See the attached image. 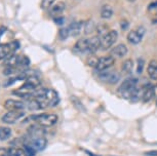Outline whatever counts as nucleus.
Segmentation results:
<instances>
[{"instance_id": "nucleus-18", "label": "nucleus", "mask_w": 157, "mask_h": 156, "mask_svg": "<svg viewBox=\"0 0 157 156\" xmlns=\"http://www.w3.org/2000/svg\"><path fill=\"white\" fill-rule=\"evenodd\" d=\"M64 10H65V3L62 1H59L57 3H55L54 5H52V7H50V10H49V13L56 17L60 16L64 11Z\"/></svg>"}, {"instance_id": "nucleus-5", "label": "nucleus", "mask_w": 157, "mask_h": 156, "mask_svg": "<svg viewBox=\"0 0 157 156\" xmlns=\"http://www.w3.org/2000/svg\"><path fill=\"white\" fill-rule=\"evenodd\" d=\"M99 77L102 81L107 82V83L110 84H115L119 81L120 79V75L119 73L115 70H104V71H101L99 74Z\"/></svg>"}, {"instance_id": "nucleus-36", "label": "nucleus", "mask_w": 157, "mask_h": 156, "mask_svg": "<svg viewBox=\"0 0 157 156\" xmlns=\"http://www.w3.org/2000/svg\"><path fill=\"white\" fill-rule=\"evenodd\" d=\"M155 7H157V0L156 1H154V2H152L150 5H149V8L151 10V8H155Z\"/></svg>"}, {"instance_id": "nucleus-2", "label": "nucleus", "mask_w": 157, "mask_h": 156, "mask_svg": "<svg viewBox=\"0 0 157 156\" xmlns=\"http://www.w3.org/2000/svg\"><path fill=\"white\" fill-rule=\"evenodd\" d=\"M31 119L35 120L38 124L43 127H50L58 122L59 117L57 114H38V115H32Z\"/></svg>"}, {"instance_id": "nucleus-20", "label": "nucleus", "mask_w": 157, "mask_h": 156, "mask_svg": "<svg viewBox=\"0 0 157 156\" xmlns=\"http://www.w3.org/2000/svg\"><path fill=\"white\" fill-rule=\"evenodd\" d=\"M8 156H29L25 148H20V147L13 146L8 149Z\"/></svg>"}, {"instance_id": "nucleus-24", "label": "nucleus", "mask_w": 157, "mask_h": 156, "mask_svg": "<svg viewBox=\"0 0 157 156\" xmlns=\"http://www.w3.org/2000/svg\"><path fill=\"white\" fill-rule=\"evenodd\" d=\"M113 8H112L110 5H104L102 7V10H101V17L103 19H110V17L113 16Z\"/></svg>"}, {"instance_id": "nucleus-7", "label": "nucleus", "mask_w": 157, "mask_h": 156, "mask_svg": "<svg viewBox=\"0 0 157 156\" xmlns=\"http://www.w3.org/2000/svg\"><path fill=\"white\" fill-rule=\"evenodd\" d=\"M17 48H19V42H17V41L6 44H0V60L8 58Z\"/></svg>"}, {"instance_id": "nucleus-38", "label": "nucleus", "mask_w": 157, "mask_h": 156, "mask_svg": "<svg viewBox=\"0 0 157 156\" xmlns=\"http://www.w3.org/2000/svg\"><path fill=\"white\" fill-rule=\"evenodd\" d=\"M127 1H129V2H135L136 0H127Z\"/></svg>"}, {"instance_id": "nucleus-13", "label": "nucleus", "mask_w": 157, "mask_h": 156, "mask_svg": "<svg viewBox=\"0 0 157 156\" xmlns=\"http://www.w3.org/2000/svg\"><path fill=\"white\" fill-rule=\"evenodd\" d=\"M127 48L124 44H118V45H116L115 48H112L111 51V55L113 58H123L124 55H126L127 54Z\"/></svg>"}, {"instance_id": "nucleus-12", "label": "nucleus", "mask_w": 157, "mask_h": 156, "mask_svg": "<svg viewBox=\"0 0 157 156\" xmlns=\"http://www.w3.org/2000/svg\"><path fill=\"white\" fill-rule=\"evenodd\" d=\"M99 48H101V38L99 36L88 39V54L94 55Z\"/></svg>"}, {"instance_id": "nucleus-27", "label": "nucleus", "mask_w": 157, "mask_h": 156, "mask_svg": "<svg viewBox=\"0 0 157 156\" xmlns=\"http://www.w3.org/2000/svg\"><path fill=\"white\" fill-rule=\"evenodd\" d=\"M59 35H60V38H61L62 40L67 39V37L70 36L68 28H62V29H60V31H59Z\"/></svg>"}, {"instance_id": "nucleus-25", "label": "nucleus", "mask_w": 157, "mask_h": 156, "mask_svg": "<svg viewBox=\"0 0 157 156\" xmlns=\"http://www.w3.org/2000/svg\"><path fill=\"white\" fill-rule=\"evenodd\" d=\"M132 69H134V62L132 60H126L123 62L122 64V70L124 73H126V74H129V73H132Z\"/></svg>"}, {"instance_id": "nucleus-32", "label": "nucleus", "mask_w": 157, "mask_h": 156, "mask_svg": "<svg viewBox=\"0 0 157 156\" xmlns=\"http://www.w3.org/2000/svg\"><path fill=\"white\" fill-rule=\"evenodd\" d=\"M55 23L58 25H62L64 24V17H55Z\"/></svg>"}, {"instance_id": "nucleus-39", "label": "nucleus", "mask_w": 157, "mask_h": 156, "mask_svg": "<svg viewBox=\"0 0 157 156\" xmlns=\"http://www.w3.org/2000/svg\"><path fill=\"white\" fill-rule=\"evenodd\" d=\"M156 103H157V102H156Z\"/></svg>"}, {"instance_id": "nucleus-33", "label": "nucleus", "mask_w": 157, "mask_h": 156, "mask_svg": "<svg viewBox=\"0 0 157 156\" xmlns=\"http://www.w3.org/2000/svg\"><path fill=\"white\" fill-rule=\"evenodd\" d=\"M0 156H8V149L0 148Z\"/></svg>"}, {"instance_id": "nucleus-8", "label": "nucleus", "mask_w": 157, "mask_h": 156, "mask_svg": "<svg viewBox=\"0 0 157 156\" xmlns=\"http://www.w3.org/2000/svg\"><path fill=\"white\" fill-rule=\"evenodd\" d=\"M25 116V112L22 110L19 111H8L7 113H5L3 116H2V122L6 123V124H13L16 123L17 120H20L22 117Z\"/></svg>"}, {"instance_id": "nucleus-35", "label": "nucleus", "mask_w": 157, "mask_h": 156, "mask_svg": "<svg viewBox=\"0 0 157 156\" xmlns=\"http://www.w3.org/2000/svg\"><path fill=\"white\" fill-rule=\"evenodd\" d=\"M147 156H157V151H149L146 153Z\"/></svg>"}, {"instance_id": "nucleus-23", "label": "nucleus", "mask_w": 157, "mask_h": 156, "mask_svg": "<svg viewBox=\"0 0 157 156\" xmlns=\"http://www.w3.org/2000/svg\"><path fill=\"white\" fill-rule=\"evenodd\" d=\"M11 136V129L7 126H0V141H6Z\"/></svg>"}, {"instance_id": "nucleus-17", "label": "nucleus", "mask_w": 157, "mask_h": 156, "mask_svg": "<svg viewBox=\"0 0 157 156\" xmlns=\"http://www.w3.org/2000/svg\"><path fill=\"white\" fill-rule=\"evenodd\" d=\"M81 29H82V22H74L68 27L69 35L72 37H77L80 34Z\"/></svg>"}, {"instance_id": "nucleus-31", "label": "nucleus", "mask_w": 157, "mask_h": 156, "mask_svg": "<svg viewBox=\"0 0 157 156\" xmlns=\"http://www.w3.org/2000/svg\"><path fill=\"white\" fill-rule=\"evenodd\" d=\"M120 27L122 28V30H126V29H128L129 27V23L127 22L126 20H122L120 22Z\"/></svg>"}, {"instance_id": "nucleus-6", "label": "nucleus", "mask_w": 157, "mask_h": 156, "mask_svg": "<svg viewBox=\"0 0 157 156\" xmlns=\"http://www.w3.org/2000/svg\"><path fill=\"white\" fill-rule=\"evenodd\" d=\"M145 34H146V29L143 26H140L136 30H132L129 32L127 35V40L132 44H139L143 39Z\"/></svg>"}, {"instance_id": "nucleus-9", "label": "nucleus", "mask_w": 157, "mask_h": 156, "mask_svg": "<svg viewBox=\"0 0 157 156\" xmlns=\"http://www.w3.org/2000/svg\"><path fill=\"white\" fill-rule=\"evenodd\" d=\"M114 64V58L112 55H105V57L99 58V62L96 67L98 71H104V70H107L110 68L111 66H113Z\"/></svg>"}, {"instance_id": "nucleus-28", "label": "nucleus", "mask_w": 157, "mask_h": 156, "mask_svg": "<svg viewBox=\"0 0 157 156\" xmlns=\"http://www.w3.org/2000/svg\"><path fill=\"white\" fill-rule=\"evenodd\" d=\"M98 62H99V59L96 58V57H94L93 55H91V57H90V58L87 59V64H88V66L94 67V68H96V67H97Z\"/></svg>"}, {"instance_id": "nucleus-22", "label": "nucleus", "mask_w": 157, "mask_h": 156, "mask_svg": "<svg viewBox=\"0 0 157 156\" xmlns=\"http://www.w3.org/2000/svg\"><path fill=\"white\" fill-rule=\"evenodd\" d=\"M143 93H144V87H136L135 90L132 93V96H130L129 100L132 103L140 101V100H142V97H143Z\"/></svg>"}, {"instance_id": "nucleus-14", "label": "nucleus", "mask_w": 157, "mask_h": 156, "mask_svg": "<svg viewBox=\"0 0 157 156\" xmlns=\"http://www.w3.org/2000/svg\"><path fill=\"white\" fill-rule=\"evenodd\" d=\"M46 99L49 103V107H55L59 104L60 102V98L57 92H55L54 89H48L46 93Z\"/></svg>"}, {"instance_id": "nucleus-37", "label": "nucleus", "mask_w": 157, "mask_h": 156, "mask_svg": "<svg viewBox=\"0 0 157 156\" xmlns=\"http://www.w3.org/2000/svg\"><path fill=\"white\" fill-rule=\"evenodd\" d=\"M85 152H86V154H88V155H90V156H99V155H94V154H93V153H91L90 151H87V150H86V151H85Z\"/></svg>"}, {"instance_id": "nucleus-11", "label": "nucleus", "mask_w": 157, "mask_h": 156, "mask_svg": "<svg viewBox=\"0 0 157 156\" xmlns=\"http://www.w3.org/2000/svg\"><path fill=\"white\" fill-rule=\"evenodd\" d=\"M73 51L77 52V54H84L87 52L88 54V39L87 38H81L79 39L74 45Z\"/></svg>"}, {"instance_id": "nucleus-34", "label": "nucleus", "mask_w": 157, "mask_h": 156, "mask_svg": "<svg viewBox=\"0 0 157 156\" xmlns=\"http://www.w3.org/2000/svg\"><path fill=\"white\" fill-rule=\"evenodd\" d=\"M5 31H6V28L3 27V26H1L0 27V38H1V36L5 33Z\"/></svg>"}, {"instance_id": "nucleus-26", "label": "nucleus", "mask_w": 157, "mask_h": 156, "mask_svg": "<svg viewBox=\"0 0 157 156\" xmlns=\"http://www.w3.org/2000/svg\"><path fill=\"white\" fill-rule=\"evenodd\" d=\"M94 30H96V25H94L93 20H88L86 23H85L84 26V33L86 35H90L91 33H94Z\"/></svg>"}, {"instance_id": "nucleus-4", "label": "nucleus", "mask_w": 157, "mask_h": 156, "mask_svg": "<svg viewBox=\"0 0 157 156\" xmlns=\"http://www.w3.org/2000/svg\"><path fill=\"white\" fill-rule=\"evenodd\" d=\"M117 37H118V34L115 30L109 31L104 35V36L100 37L101 38V49H103V51L109 49L115 42H116Z\"/></svg>"}, {"instance_id": "nucleus-29", "label": "nucleus", "mask_w": 157, "mask_h": 156, "mask_svg": "<svg viewBox=\"0 0 157 156\" xmlns=\"http://www.w3.org/2000/svg\"><path fill=\"white\" fill-rule=\"evenodd\" d=\"M144 61H143V59H139L138 62H137V72H138V74H141L142 72H143V70H144Z\"/></svg>"}, {"instance_id": "nucleus-16", "label": "nucleus", "mask_w": 157, "mask_h": 156, "mask_svg": "<svg viewBox=\"0 0 157 156\" xmlns=\"http://www.w3.org/2000/svg\"><path fill=\"white\" fill-rule=\"evenodd\" d=\"M28 136L31 137H44V129L43 126L39 125H31L28 128Z\"/></svg>"}, {"instance_id": "nucleus-19", "label": "nucleus", "mask_w": 157, "mask_h": 156, "mask_svg": "<svg viewBox=\"0 0 157 156\" xmlns=\"http://www.w3.org/2000/svg\"><path fill=\"white\" fill-rule=\"evenodd\" d=\"M147 73L149 75V77L153 80H157V62L156 61H151L147 68Z\"/></svg>"}, {"instance_id": "nucleus-30", "label": "nucleus", "mask_w": 157, "mask_h": 156, "mask_svg": "<svg viewBox=\"0 0 157 156\" xmlns=\"http://www.w3.org/2000/svg\"><path fill=\"white\" fill-rule=\"evenodd\" d=\"M55 0H42V3H41V6L44 10H46V8H50L52 7V5L54 4Z\"/></svg>"}, {"instance_id": "nucleus-10", "label": "nucleus", "mask_w": 157, "mask_h": 156, "mask_svg": "<svg viewBox=\"0 0 157 156\" xmlns=\"http://www.w3.org/2000/svg\"><path fill=\"white\" fill-rule=\"evenodd\" d=\"M3 106H4V108L8 111H19V110H23L26 105L21 101L8 99L4 102Z\"/></svg>"}, {"instance_id": "nucleus-1", "label": "nucleus", "mask_w": 157, "mask_h": 156, "mask_svg": "<svg viewBox=\"0 0 157 156\" xmlns=\"http://www.w3.org/2000/svg\"><path fill=\"white\" fill-rule=\"evenodd\" d=\"M137 84H138V78L135 77L126 78L121 83L120 87L118 88V92H119L120 96L123 97L124 99H129L132 92L135 90V88L137 87Z\"/></svg>"}, {"instance_id": "nucleus-3", "label": "nucleus", "mask_w": 157, "mask_h": 156, "mask_svg": "<svg viewBox=\"0 0 157 156\" xmlns=\"http://www.w3.org/2000/svg\"><path fill=\"white\" fill-rule=\"evenodd\" d=\"M24 144H25L24 146L29 147V148L33 150L34 152H39V151H42V150L46 147L47 141L44 137L28 136L27 141H26Z\"/></svg>"}, {"instance_id": "nucleus-15", "label": "nucleus", "mask_w": 157, "mask_h": 156, "mask_svg": "<svg viewBox=\"0 0 157 156\" xmlns=\"http://www.w3.org/2000/svg\"><path fill=\"white\" fill-rule=\"evenodd\" d=\"M154 93H155L154 86L151 84H148L146 87H144V93H143V97H142V101L144 103L151 101L154 97Z\"/></svg>"}, {"instance_id": "nucleus-21", "label": "nucleus", "mask_w": 157, "mask_h": 156, "mask_svg": "<svg viewBox=\"0 0 157 156\" xmlns=\"http://www.w3.org/2000/svg\"><path fill=\"white\" fill-rule=\"evenodd\" d=\"M70 100H71V103H72V105L74 106V108H75L77 111H79V112H82V113L86 112V108H85V106L82 104V102L78 98H76L75 96H72L70 98Z\"/></svg>"}]
</instances>
